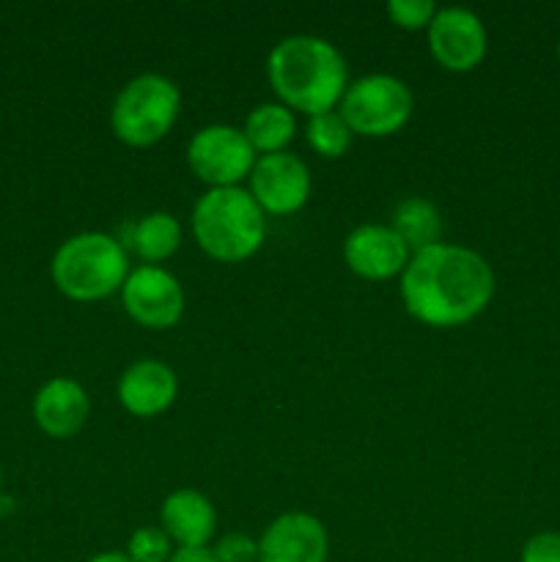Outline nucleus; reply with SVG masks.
<instances>
[{"instance_id":"25","label":"nucleus","mask_w":560,"mask_h":562,"mask_svg":"<svg viewBox=\"0 0 560 562\" xmlns=\"http://www.w3.org/2000/svg\"><path fill=\"white\" fill-rule=\"evenodd\" d=\"M88 562H132V560L126 558V552H99Z\"/></svg>"},{"instance_id":"16","label":"nucleus","mask_w":560,"mask_h":562,"mask_svg":"<svg viewBox=\"0 0 560 562\" xmlns=\"http://www.w3.org/2000/svg\"><path fill=\"white\" fill-rule=\"evenodd\" d=\"M126 252H135L143 263L157 267L159 261L173 256L181 245V223L170 212H148L137 217L126 228L124 239H119Z\"/></svg>"},{"instance_id":"22","label":"nucleus","mask_w":560,"mask_h":562,"mask_svg":"<svg viewBox=\"0 0 560 562\" xmlns=\"http://www.w3.org/2000/svg\"><path fill=\"white\" fill-rule=\"evenodd\" d=\"M217 562H258V541L247 532H228L214 543Z\"/></svg>"},{"instance_id":"5","label":"nucleus","mask_w":560,"mask_h":562,"mask_svg":"<svg viewBox=\"0 0 560 562\" xmlns=\"http://www.w3.org/2000/svg\"><path fill=\"white\" fill-rule=\"evenodd\" d=\"M179 110V86L159 71H143L115 93L113 108H110V126L126 146H154L173 130Z\"/></svg>"},{"instance_id":"13","label":"nucleus","mask_w":560,"mask_h":562,"mask_svg":"<svg viewBox=\"0 0 560 562\" xmlns=\"http://www.w3.org/2000/svg\"><path fill=\"white\" fill-rule=\"evenodd\" d=\"M121 406L135 417H157L179 395L176 371L163 360H137L124 368L115 384Z\"/></svg>"},{"instance_id":"19","label":"nucleus","mask_w":560,"mask_h":562,"mask_svg":"<svg viewBox=\"0 0 560 562\" xmlns=\"http://www.w3.org/2000/svg\"><path fill=\"white\" fill-rule=\"evenodd\" d=\"M305 137H307V146H311L318 157L338 159L344 157L346 148L351 146L355 132H351L349 124L340 119L338 110H329V113H318L307 119Z\"/></svg>"},{"instance_id":"2","label":"nucleus","mask_w":560,"mask_h":562,"mask_svg":"<svg viewBox=\"0 0 560 562\" xmlns=\"http://www.w3.org/2000/svg\"><path fill=\"white\" fill-rule=\"evenodd\" d=\"M267 77L280 104L311 119L338 108L349 88V64L327 38L294 33L269 49Z\"/></svg>"},{"instance_id":"3","label":"nucleus","mask_w":560,"mask_h":562,"mask_svg":"<svg viewBox=\"0 0 560 562\" xmlns=\"http://www.w3.org/2000/svg\"><path fill=\"white\" fill-rule=\"evenodd\" d=\"M264 209L245 187H209L192 206V236L214 261H247L264 245Z\"/></svg>"},{"instance_id":"9","label":"nucleus","mask_w":560,"mask_h":562,"mask_svg":"<svg viewBox=\"0 0 560 562\" xmlns=\"http://www.w3.org/2000/svg\"><path fill=\"white\" fill-rule=\"evenodd\" d=\"M247 181H250V195L269 214L300 212L313 190L311 168L300 154L289 148L278 154H261Z\"/></svg>"},{"instance_id":"15","label":"nucleus","mask_w":560,"mask_h":562,"mask_svg":"<svg viewBox=\"0 0 560 562\" xmlns=\"http://www.w3.org/2000/svg\"><path fill=\"white\" fill-rule=\"evenodd\" d=\"M159 527L179 547H209L217 527V510L198 488H176L163 499Z\"/></svg>"},{"instance_id":"14","label":"nucleus","mask_w":560,"mask_h":562,"mask_svg":"<svg viewBox=\"0 0 560 562\" xmlns=\"http://www.w3.org/2000/svg\"><path fill=\"white\" fill-rule=\"evenodd\" d=\"M91 401L86 387L69 376H55L44 382L33 395V420L47 437L69 439L88 423Z\"/></svg>"},{"instance_id":"6","label":"nucleus","mask_w":560,"mask_h":562,"mask_svg":"<svg viewBox=\"0 0 560 562\" xmlns=\"http://www.w3.org/2000/svg\"><path fill=\"white\" fill-rule=\"evenodd\" d=\"M415 110V97L401 77L388 71L357 77L338 104L340 119L355 135L388 137L404 130Z\"/></svg>"},{"instance_id":"23","label":"nucleus","mask_w":560,"mask_h":562,"mask_svg":"<svg viewBox=\"0 0 560 562\" xmlns=\"http://www.w3.org/2000/svg\"><path fill=\"white\" fill-rule=\"evenodd\" d=\"M522 562H560V532H536L522 547Z\"/></svg>"},{"instance_id":"1","label":"nucleus","mask_w":560,"mask_h":562,"mask_svg":"<svg viewBox=\"0 0 560 562\" xmlns=\"http://www.w3.org/2000/svg\"><path fill=\"white\" fill-rule=\"evenodd\" d=\"M494 296V272L486 258L464 245H439L412 252L401 272L406 313L428 327L448 329L481 316Z\"/></svg>"},{"instance_id":"8","label":"nucleus","mask_w":560,"mask_h":562,"mask_svg":"<svg viewBox=\"0 0 560 562\" xmlns=\"http://www.w3.org/2000/svg\"><path fill=\"white\" fill-rule=\"evenodd\" d=\"M121 302L132 322L146 329H170L184 316V289L168 269L141 263L121 285Z\"/></svg>"},{"instance_id":"21","label":"nucleus","mask_w":560,"mask_h":562,"mask_svg":"<svg viewBox=\"0 0 560 562\" xmlns=\"http://www.w3.org/2000/svg\"><path fill=\"white\" fill-rule=\"evenodd\" d=\"M388 14L399 27L421 31V27H428L432 16L437 14V5L434 0H390Z\"/></svg>"},{"instance_id":"11","label":"nucleus","mask_w":560,"mask_h":562,"mask_svg":"<svg viewBox=\"0 0 560 562\" xmlns=\"http://www.w3.org/2000/svg\"><path fill=\"white\" fill-rule=\"evenodd\" d=\"M327 527L302 510H289L269 521L258 541V562H327Z\"/></svg>"},{"instance_id":"27","label":"nucleus","mask_w":560,"mask_h":562,"mask_svg":"<svg viewBox=\"0 0 560 562\" xmlns=\"http://www.w3.org/2000/svg\"><path fill=\"white\" fill-rule=\"evenodd\" d=\"M558 55H560V38H558Z\"/></svg>"},{"instance_id":"18","label":"nucleus","mask_w":560,"mask_h":562,"mask_svg":"<svg viewBox=\"0 0 560 562\" xmlns=\"http://www.w3.org/2000/svg\"><path fill=\"white\" fill-rule=\"evenodd\" d=\"M390 228L401 236L410 252H421L443 241V214L428 198L412 195L395 206Z\"/></svg>"},{"instance_id":"20","label":"nucleus","mask_w":560,"mask_h":562,"mask_svg":"<svg viewBox=\"0 0 560 562\" xmlns=\"http://www.w3.org/2000/svg\"><path fill=\"white\" fill-rule=\"evenodd\" d=\"M173 554V541L163 527H137L126 543V558L132 562H168Z\"/></svg>"},{"instance_id":"26","label":"nucleus","mask_w":560,"mask_h":562,"mask_svg":"<svg viewBox=\"0 0 560 562\" xmlns=\"http://www.w3.org/2000/svg\"><path fill=\"white\" fill-rule=\"evenodd\" d=\"M0 486H3V467H0Z\"/></svg>"},{"instance_id":"24","label":"nucleus","mask_w":560,"mask_h":562,"mask_svg":"<svg viewBox=\"0 0 560 562\" xmlns=\"http://www.w3.org/2000/svg\"><path fill=\"white\" fill-rule=\"evenodd\" d=\"M168 562H217V558L209 547H179Z\"/></svg>"},{"instance_id":"7","label":"nucleus","mask_w":560,"mask_h":562,"mask_svg":"<svg viewBox=\"0 0 560 562\" xmlns=\"http://www.w3.org/2000/svg\"><path fill=\"white\" fill-rule=\"evenodd\" d=\"M258 154L247 135L231 124H206L190 137L187 162L209 187H239L256 165Z\"/></svg>"},{"instance_id":"10","label":"nucleus","mask_w":560,"mask_h":562,"mask_svg":"<svg viewBox=\"0 0 560 562\" xmlns=\"http://www.w3.org/2000/svg\"><path fill=\"white\" fill-rule=\"evenodd\" d=\"M428 49L448 71H470L483 60L489 47L481 16L464 5H445L428 22Z\"/></svg>"},{"instance_id":"4","label":"nucleus","mask_w":560,"mask_h":562,"mask_svg":"<svg viewBox=\"0 0 560 562\" xmlns=\"http://www.w3.org/2000/svg\"><path fill=\"white\" fill-rule=\"evenodd\" d=\"M49 274L60 294L77 302H97L115 294L130 274V252L115 236L82 231L55 250Z\"/></svg>"},{"instance_id":"17","label":"nucleus","mask_w":560,"mask_h":562,"mask_svg":"<svg viewBox=\"0 0 560 562\" xmlns=\"http://www.w3.org/2000/svg\"><path fill=\"white\" fill-rule=\"evenodd\" d=\"M242 132L247 135L256 154H278L285 151L296 135V115L280 102H264L247 113Z\"/></svg>"},{"instance_id":"12","label":"nucleus","mask_w":560,"mask_h":562,"mask_svg":"<svg viewBox=\"0 0 560 562\" xmlns=\"http://www.w3.org/2000/svg\"><path fill=\"white\" fill-rule=\"evenodd\" d=\"M346 267L366 280H388L404 272L410 263V247L390 225L366 223L349 231L344 239Z\"/></svg>"}]
</instances>
